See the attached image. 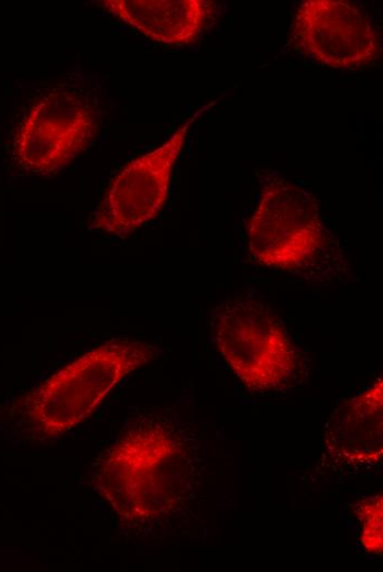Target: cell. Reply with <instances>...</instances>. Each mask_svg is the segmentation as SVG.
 Wrapping results in <instances>:
<instances>
[{
  "mask_svg": "<svg viewBox=\"0 0 383 572\" xmlns=\"http://www.w3.org/2000/svg\"><path fill=\"white\" fill-rule=\"evenodd\" d=\"M113 507L133 522L169 515L184 498L190 476V450L176 427L161 420L135 426L110 450Z\"/></svg>",
  "mask_w": 383,
  "mask_h": 572,
  "instance_id": "obj_3",
  "label": "cell"
},
{
  "mask_svg": "<svg viewBox=\"0 0 383 572\" xmlns=\"http://www.w3.org/2000/svg\"><path fill=\"white\" fill-rule=\"evenodd\" d=\"M360 522V543L370 554L381 556L383 549V498L382 494L366 497L354 505Z\"/></svg>",
  "mask_w": 383,
  "mask_h": 572,
  "instance_id": "obj_10",
  "label": "cell"
},
{
  "mask_svg": "<svg viewBox=\"0 0 383 572\" xmlns=\"http://www.w3.org/2000/svg\"><path fill=\"white\" fill-rule=\"evenodd\" d=\"M98 133L96 111L76 89L62 86L42 95L22 121L14 141V157L29 173L59 172L84 151Z\"/></svg>",
  "mask_w": 383,
  "mask_h": 572,
  "instance_id": "obj_6",
  "label": "cell"
},
{
  "mask_svg": "<svg viewBox=\"0 0 383 572\" xmlns=\"http://www.w3.org/2000/svg\"><path fill=\"white\" fill-rule=\"evenodd\" d=\"M96 6L145 37L175 46L196 43L216 16L215 2L206 0H105Z\"/></svg>",
  "mask_w": 383,
  "mask_h": 572,
  "instance_id": "obj_9",
  "label": "cell"
},
{
  "mask_svg": "<svg viewBox=\"0 0 383 572\" xmlns=\"http://www.w3.org/2000/svg\"><path fill=\"white\" fill-rule=\"evenodd\" d=\"M383 381L343 399L325 428V448L330 462L352 472L370 471L382 463Z\"/></svg>",
  "mask_w": 383,
  "mask_h": 572,
  "instance_id": "obj_8",
  "label": "cell"
},
{
  "mask_svg": "<svg viewBox=\"0 0 383 572\" xmlns=\"http://www.w3.org/2000/svg\"><path fill=\"white\" fill-rule=\"evenodd\" d=\"M219 100L196 110L165 142L123 166L111 179L89 228L124 239L153 220L165 205L173 169L192 125Z\"/></svg>",
  "mask_w": 383,
  "mask_h": 572,
  "instance_id": "obj_5",
  "label": "cell"
},
{
  "mask_svg": "<svg viewBox=\"0 0 383 572\" xmlns=\"http://www.w3.org/2000/svg\"><path fill=\"white\" fill-rule=\"evenodd\" d=\"M287 47L324 67L357 70L382 57V35L359 4L306 0L296 9Z\"/></svg>",
  "mask_w": 383,
  "mask_h": 572,
  "instance_id": "obj_7",
  "label": "cell"
},
{
  "mask_svg": "<svg viewBox=\"0 0 383 572\" xmlns=\"http://www.w3.org/2000/svg\"><path fill=\"white\" fill-rule=\"evenodd\" d=\"M210 323L217 351L250 394H285L307 376V358L267 302L228 298L212 309Z\"/></svg>",
  "mask_w": 383,
  "mask_h": 572,
  "instance_id": "obj_2",
  "label": "cell"
},
{
  "mask_svg": "<svg viewBox=\"0 0 383 572\" xmlns=\"http://www.w3.org/2000/svg\"><path fill=\"white\" fill-rule=\"evenodd\" d=\"M248 251L255 264L310 284L351 277L350 265L321 217L316 196L281 175L262 180L258 206L248 222Z\"/></svg>",
  "mask_w": 383,
  "mask_h": 572,
  "instance_id": "obj_1",
  "label": "cell"
},
{
  "mask_svg": "<svg viewBox=\"0 0 383 572\" xmlns=\"http://www.w3.org/2000/svg\"><path fill=\"white\" fill-rule=\"evenodd\" d=\"M150 342L113 338L64 366L24 398L34 421L48 433H62L88 417L127 375L151 362Z\"/></svg>",
  "mask_w": 383,
  "mask_h": 572,
  "instance_id": "obj_4",
  "label": "cell"
}]
</instances>
